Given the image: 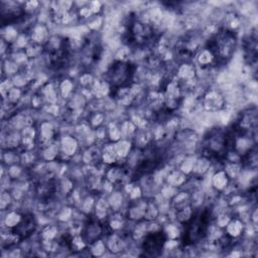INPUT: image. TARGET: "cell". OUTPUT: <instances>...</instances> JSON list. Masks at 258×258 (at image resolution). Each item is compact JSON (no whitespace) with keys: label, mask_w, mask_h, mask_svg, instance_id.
<instances>
[{"label":"cell","mask_w":258,"mask_h":258,"mask_svg":"<svg viewBox=\"0 0 258 258\" xmlns=\"http://www.w3.org/2000/svg\"><path fill=\"white\" fill-rule=\"evenodd\" d=\"M108 76L111 84L119 87L127 84V82L131 80L133 73L130 63L124 61H117L109 69Z\"/></svg>","instance_id":"cell-1"},{"label":"cell","mask_w":258,"mask_h":258,"mask_svg":"<svg viewBox=\"0 0 258 258\" xmlns=\"http://www.w3.org/2000/svg\"><path fill=\"white\" fill-rule=\"evenodd\" d=\"M164 235L161 232L158 233H151L150 235L146 236V238L144 239V249L148 252H157L159 251L163 244H164Z\"/></svg>","instance_id":"cell-2"},{"label":"cell","mask_w":258,"mask_h":258,"mask_svg":"<svg viewBox=\"0 0 258 258\" xmlns=\"http://www.w3.org/2000/svg\"><path fill=\"white\" fill-rule=\"evenodd\" d=\"M35 227V224H34V221H33V218L30 217H25L22 222L18 225V231L17 233L15 234L16 236H28L34 229Z\"/></svg>","instance_id":"cell-3"}]
</instances>
